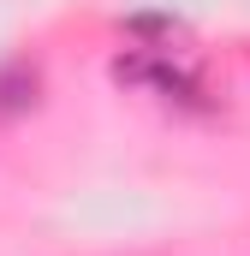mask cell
I'll return each mask as SVG.
<instances>
[{
    "mask_svg": "<svg viewBox=\"0 0 250 256\" xmlns=\"http://www.w3.org/2000/svg\"><path fill=\"white\" fill-rule=\"evenodd\" d=\"M36 102V66H6L0 72V114H18Z\"/></svg>",
    "mask_w": 250,
    "mask_h": 256,
    "instance_id": "cell-2",
    "label": "cell"
},
{
    "mask_svg": "<svg viewBox=\"0 0 250 256\" xmlns=\"http://www.w3.org/2000/svg\"><path fill=\"white\" fill-rule=\"evenodd\" d=\"M114 78H120V84H143V90H161V96H196V84H190L179 66L149 60V54H125V60H114Z\"/></svg>",
    "mask_w": 250,
    "mask_h": 256,
    "instance_id": "cell-1",
    "label": "cell"
}]
</instances>
